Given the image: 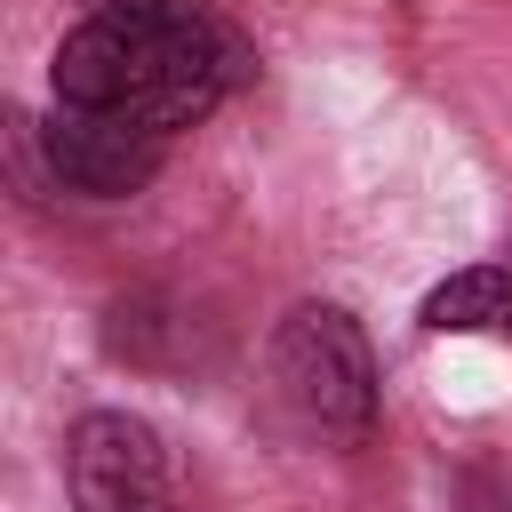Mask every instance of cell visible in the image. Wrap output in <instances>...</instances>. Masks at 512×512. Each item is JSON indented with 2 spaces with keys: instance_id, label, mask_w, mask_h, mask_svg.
Wrapping results in <instances>:
<instances>
[{
  "instance_id": "obj_1",
  "label": "cell",
  "mask_w": 512,
  "mask_h": 512,
  "mask_svg": "<svg viewBox=\"0 0 512 512\" xmlns=\"http://www.w3.org/2000/svg\"><path fill=\"white\" fill-rule=\"evenodd\" d=\"M48 80H56V104L176 136V128H200L248 80V40L200 0H104L88 24L56 40Z\"/></svg>"
},
{
  "instance_id": "obj_2",
  "label": "cell",
  "mask_w": 512,
  "mask_h": 512,
  "mask_svg": "<svg viewBox=\"0 0 512 512\" xmlns=\"http://www.w3.org/2000/svg\"><path fill=\"white\" fill-rule=\"evenodd\" d=\"M272 384L320 440H360L376 424V352L344 304H296L272 328Z\"/></svg>"
},
{
  "instance_id": "obj_3",
  "label": "cell",
  "mask_w": 512,
  "mask_h": 512,
  "mask_svg": "<svg viewBox=\"0 0 512 512\" xmlns=\"http://www.w3.org/2000/svg\"><path fill=\"white\" fill-rule=\"evenodd\" d=\"M64 472H72L80 512H176L168 456H160L152 424L128 408H88L64 440Z\"/></svg>"
},
{
  "instance_id": "obj_4",
  "label": "cell",
  "mask_w": 512,
  "mask_h": 512,
  "mask_svg": "<svg viewBox=\"0 0 512 512\" xmlns=\"http://www.w3.org/2000/svg\"><path fill=\"white\" fill-rule=\"evenodd\" d=\"M40 144H48L56 184H64V192H88V200H128V192H144V184L160 176V152H168V136L128 128V120H112V112H80V104H56V120L40 128Z\"/></svg>"
},
{
  "instance_id": "obj_5",
  "label": "cell",
  "mask_w": 512,
  "mask_h": 512,
  "mask_svg": "<svg viewBox=\"0 0 512 512\" xmlns=\"http://www.w3.org/2000/svg\"><path fill=\"white\" fill-rule=\"evenodd\" d=\"M432 336H480V328H512V264H464L448 272L424 312H416Z\"/></svg>"
}]
</instances>
